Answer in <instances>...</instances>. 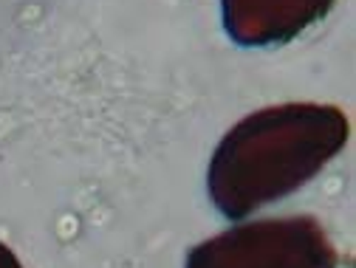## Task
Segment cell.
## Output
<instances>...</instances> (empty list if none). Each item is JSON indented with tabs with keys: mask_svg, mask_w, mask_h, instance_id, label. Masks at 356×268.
<instances>
[{
	"mask_svg": "<svg viewBox=\"0 0 356 268\" xmlns=\"http://www.w3.org/2000/svg\"><path fill=\"white\" fill-rule=\"evenodd\" d=\"M350 139L337 105L289 102L241 119L215 147L207 190L218 212L241 220L305 187Z\"/></svg>",
	"mask_w": 356,
	"mask_h": 268,
	"instance_id": "cell-1",
	"label": "cell"
},
{
	"mask_svg": "<svg viewBox=\"0 0 356 268\" xmlns=\"http://www.w3.org/2000/svg\"><path fill=\"white\" fill-rule=\"evenodd\" d=\"M339 254L314 215L241 223L190 249L184 268H337Z\"/></svg>",
	"mask_w": 356,
	"mask_h": 268,
	"instance_id": "cell-2",
	"label": "cell"
},
{
	"mask_svg": "<svg viewBox=\"0 0 356 268\" xmlns=\"http://www.w3.org/2000/svg\"><path fill=\"white\" fill-rule=\"evenodd\" d=\"M337 0H220L224 28L238 46H283L320 23Z\"/></svg>",
	"mask_w": 356,
	"mask_h": 268,
	"instance_id": "cell-3",
	"label": "cell"
},
{
	"mask_svg": "<svg viewBox=\"0 0 356 268\" xmlns=\"http://www.w3.org/2000/svg\"><path fill=\"white\" fill-rule=\"evenodd\" d=\"M0 268H23L20 260L15 257V251L6 243H0Z\"/></svg>",
	"mask_w": 356,
	"mask_h": 268,
	"instance_id": "cell-4",
	"label": "cell"
}]
</instances>
